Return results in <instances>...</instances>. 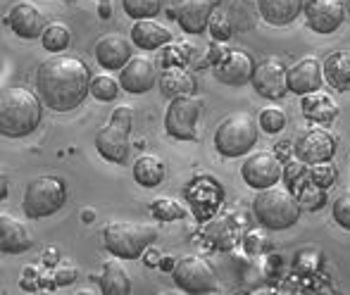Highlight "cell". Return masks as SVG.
<instances>
[{
	"instance_id": "83f0119b",
	"label": "cell",
	"mask_w": 350,
	"mask_h": 295,
	"mask_svg": "<svg viewBox=\"0 0 350 295\" xmlns=\"http://www.w3.org/2000/svg\"><path fill=\"white\" fill-rule=\"evenodd\" d=\"M134 179L143 188H155L165 179V162L157 155H141L134 162Z\"/></svg>"
},
{
	"instance_id": "7402d4cb",
	"label": "cell",
	"mask_w": 350,
	"mask_h": 295,
	"mask_svg": "<svg viewBox=\"0 0 350 295\" xmlns=\"http://www.w3.org/2000/svg\"><path fill=\"white\" fill-rule=\"evenodd\" d=\"M131 41L143 51H157V48L172 43V31L155 19H136L131 27Z\"/></svg>"
},
{
	"instance_id": "3957f363",
	"label": "cell",
	"mask_w": 350,
	"mask_h": 295,
	"mask_svg": "<svg viewBox=\"0 0 350 295\" xmlns=\"http://www.w3.org/2000/svg\"><path fill=\"white\" fill-rule=\"evenodd\" d=\"M303 205H300L298 195L288 188H277L269 186L262 188L253 200V214L265 229L272 231H284L288 226H293L300 219Z\"/></svg>"
},
{
	"instance_id": "9a60e30c",
	"label": "cell",
	"mask_w": 350,
	"mask_h": 295,
	"mask_svg": "<svg viewBox=\"0 0 350 295\" xmlns=\"http://www.w3.org/2000/svg\"><path fill=\"white\" fill-rule=\"evenodd\" d=\"M255 60L250 53L245 51H224L221 60L215 65V76L221 83L229 86H245L248 81H253L255 74Z\"/></svg>"
},
{
	"instance_id": "4316f807",
	"label": "cell",
	"mask_w": 350,
	"mask_h": 295,
	"mask_svg": "<svg viewBox=\"0 0 350 295\" xmlns=\"http://www.w3.org/2000/svg\"><path fill=\"white\" fill-rule=\"evenodd\" d=\"M160 88L167 98L191 96L196 93V76L186 72V67H165L160 76Z\"/></svg>"
},
{
	"instance_id": "7c38bea8",
	"label": "cell",
	"mask_w": 350,
	"mask_h": 295,
	"mask_svg": "<svg viewBox=\"0 0 350 295\" xmlns=\"http://www.w3.org/2000/svg\"><path fill=\"white\" fill-rule=\"evenodd\" d=\"M221 195H224V191L215 176H198L186 188V198H189L191 208H193V217L198 221H208L217 212Z\"/></svg>"
},
{
	"instance_id": "d590c367",
	"label": "cell",
	"mask_w": 350,
	"mask_h": 295,
	"mask_svg": "<svg viewBox=\"0 0 350 295\" xmlns=\"http://www.w3.org/2000/svg\"><path fill=\"white\" fill-rule=\"evenodd\" d=\"M308 176H310V181H312V184H317V186H322V188L329 191L334 184H336L338 171H336V167L327 160V162H314V165H310Z\"/></svg>"
},
{
	"instance_id": "d6a6232c",
	"label": "cell",
	"mask_w": 350,
	"mask_h": 295,
	"mask_svg": "<svg viewBox=\"0 0 350 295\" xmlns=\"http://www.w3.org/2000/svg\"><path fill=\"white\" fill-rule=\"evenodd\" d=\"M122 8L131 19H155L162 10V0H122Z\"/></svg>"
},
{
	"instance_id": "d4e9b609",
	"label": "cell",
	"mask_w": 350,
	"mask_h": 295,
	"mask_svg": "<svg viewBox=\"0 0 350 295\" xmlns=\"http://www.w3.org/2000/svg\"><path fill=\"white\" fill-rule=\"evenodd\" d=\"M258 12L272 27H286L303 12V0H258Z\"/></svg>"
},
{
	"instance_id": "8992f818",
	"label": "cell",
	"mask_w": 350,
	"mask_h": 295,
	"mask_svg": "<svg viewBox=\"0 0 350 295\" xmlns=\"http://www.w3.org/2000/svg\"><path fill=\"white\" fill-rule=\"evenodd\" d=\"M67 203V186L60 176H38L24 188L22 208L29 219H43L55 214Z\"/></svg>"
},
{
	"instance_id": "603a6c76",
	"label": "cell",
	"mask_w": 350,
	"mask_h": 295,
	"mask_svg": "<svg viewBox=\"0 0 350 295\" xmlns=\"http://www.w3.org/2000/svg\"><path fill=\"white\" fill-rule=\"evenodd\" d=\"M303 115L308 117L310 122L314 124H322V126H329L338 115V105L334 102V98L329 93H322V91H314V93H308L303 96Z\"/></svg>"
},
{
	"instance_id": "9c48e42d",
	"label": "cell",
	"mask_w": 350,
	"mask_h": 295,
	"mask_svg": "<svg viewBox=\"0 0 350 295\" xmlns=\"http://www.w3.org/2000/svg\"><path fill=\"white\" fill-rule=\"evenodd\" d=\"M174 283L186 293H210L217 291L215 286V272L203 257L198 255H184L176 259L174 267Z\"/></svg>"
},
{
	"instance_id": "60d3db41",
	"label": "cell",
	"mask_w": 350,
	"mask_h": 295,
	"mask_svg": "<svg viewBox=\"0 0 350 295\" xmlns=\"http://www.w3.org/2000/svg\"><path fill=\"white\" fill-rule=\"evenodd\" d=\"M38 283H41V279H38V269L36 267H24V279H22V288L24 291H38Z\"/></svg>"
},
{
	"instance_id": "ac0fdd59",
	"label": "cell",
	"mask_w": 350,
	"mask_h": 295,
	"mask_svg": "<svg viewBox=\"0 0 350 295\" xmlns=\"http://www.w3.org/2000/svg\"><path fill=\"white\" fill-rule=\"evenodd\" d=\"M324 65L317 57H303L293 67H288V88L291 93H298L300 98L314 93L324 83Z\"/></svg>"
},
{
	"instance_id": "7dc6e473",
	"label": "cell",
	"mask_w": 350,
	"mask_h": 295,
	"mask_svg": "<svg viewBox=\"0 0 350 295\" xmlns=\"http://www.w3.org/2000/svg\"><path fill=\"white\" fill-rule=\"evenodd\" d=\"M93 219H96V210H91V208L83 210V212H81V221H83V224H91Z\"/></svg>"
},
{
	"instance_id": "5b68a950",
	"label": "cell",
	"mask_w": 350,
	"mask_h": 295,
	"mask_svg": "<svg viewBox=\"0 0 350 295\" xmlns=\"http://www.w3.org/2000/svg\"><path fill=\"white\" fill-rule=\"evenodd\" d=\"M258 143V124L248 112H234L219 122L215 131V148L221 157H243Z\"/></svg>"
},
{
	"instance_id": "f907efd6",
	"label": "cell",
	"mask_w": 350,
	"mask_h": 295,
	"mask_svg": "<svg viewBox=\"0 0 350 295\" xmlns=\"http://www.w3.org/2000/svg\"><path fill=\"white\" fill-rule=\"evenodd\" d=\"M348 12H350V0H348Z\"/></svg>"
},
{
	"instance_id": "cb8c5ba5",
	"label": "cell",
	"mask_w": 350,
	"mask_h": 295,
	"mask_svg": "<svg viewBox=\"0 0 350 295\" xmlns=\"http://www.w3.org/2000/svg\"><path fill=\"white\" fill-rule=\"evenodd\" d=\"M100 281V291L105 295H126L131 293V274L129 269L124 267L122 257H115V259H107L103 264V272L98 277Z\"/></svg>"
},
{
	"instance_id": "f6af8a7d",
	"label": "cell",
	"mask_w": 350,
	"mask_h": 295,
	"mask_svg": "<svg viewBox=\"0 0 350 295\" xmlns=\"http://www.w3.org/2000/svg\"><path fill=\"white\" fill-rule=\"evenodd\" d=\"M291 145H293V143H288V141H279L277 148H274V152H277V155L281 157V162H286V160H288L291 150H293V148H291Z\"/></svg>"
},
{
	"instance_id": "ffe728a7",
	"label": "cell",
	"mask_w": 350,
	"mask_h": 295,
	"mask_svg": "<svg viewBox=\"0 0 350 295\" xmlns=\"http://www.w3.org/2000/svg\"><path fill=\"white\" fill-rule=\"evenodd\" d=\"M33 245V234L22 219L10 212H0V250L8 255L27 253Z\"/></svg>"
},
{
	"instance_id": "6da1fadb",
	"label": "cell",
	"mask_w": 350,
	"mask_h": 295,
	"mask_svg": "<svg viewBox=\"0 0 350 295\" xmlns=\"http://www.w3.org/2000/svg\"><path fill=\"white\" fill-rule=\"evenodd\" d=\"M91 72L77 55L55 53L36 70V88L53 112H72L91 93Z\"/></svg>"
},
{
	"instance_id": "f35d334b",
	"label": "cell",
	"mask_w": 350,
	"mask_h": 295,
	"mask_svg": "<svg viewBox=\"0 0 350 295\" xmlns=\"http://www.w3.org/2000/svg\"><path fill=\"white\" fill-rule=\"evenodd\" d=\"M77 277H79L77 267H72V264H57L51 281H53V286H70V283L77 281Z\"/></svg>"
},
{
	"instance_id": "8fae6325",
	"label": "cell",
	"mask_w": 350,
	"mask_h": 295,
	"mask_svg": "<svg viewBox=\"0 0 350 295\" xmlns=\"http://www.w3.org/2000/svg\"><path fill=\"white\" fill-rule=\"evenodd\" d=\"M348 12V3L343 0H308L305 5V22L317 33H334L343 24Z\"/></svg>"
},
{
	"instance_id": "74e56055",
	"label": "cell",
	"mask_w": 350,
	"mask_h": 295,
	"mask_svg": "<svg viewBox=\"0 0 350 295\" xmlns=\"http://www.w3.org/2000/svg\"><path fill=\"white\" fill-rule=\"evenodd\" d=\"M332 214H334V219H336V224L341 226V229L350 231V191L341 193L336 200H334Z\"/></svg>"
},
{
	"instance_id": "7bdbcfd3",
	"label": "cell",
	"mask_w": 350,
	"mask_h": 295,
	"mask_svg": "<svg viewBox=\"0 0 350 295\" xmlns=\"http://www.w3.org/2000/svg\"><path fill=\"white\" fill-rule=\"evenodd\" d=\"M160 259H162V255L157 253V248H148L146 253H143V262H146L148 267H160Z\"/></svg>"
},
{
	"instance_id": "7a4b0ae2",
	"label": "cell",
	"mask_w": 350,
	"mask_h": 295,
	"mask_svg": "<svg viewBox=\"0 0 350 295\" xmlns=\"http://www.w3.org/2000/svg\"><path fill=\"white\" fill-rule=\"evenodd\" d=\"M43 98L31 88L12 86L0 93V134L24 139L33 134L43 120Z\"/></svg>"
},
{
	"instance_id": "f1b7e54d",
	"label": "cell",
	"mask_w": 350,
	"mask_h": 295,
	"mask_svg": "<svg viewBox=\"0 0 350 295\" xmlns=\"http://www.w3.org/2000/svg\"><path fill=\"white\" fill-rule=\"evenodd\" d=\"M41 43L46 51L51 53H62L70 48L72 43V31L65 22H51L41 33Z\"/></svg>"
},
{
	"instance_id": "30bf717a",
	"label": "cell",
	"mask_w": 350,
	"mask_h": 295,
	"mask_svg": "<svg viewBox=\"0 0 350 295\" xmlns=\"http://www.w3.org/2000/svg\"><path fill=\"white\" fill-rule=\"evenodd\" d=\"M293 155L300 157L303 162H308V165L332 160V157L336 155V136L329 129H324L322 124L312 126V129H305L303 134L295 139Z\"/></svg>"
},
{
	"instance_id": "ba28073f",
	"label": "cell",
	"mask_w": 350,
	"mask_h": 295,
	"mask_svg": "<svg viewBox=\"0 0 350 295\" xmlns=\"http://www.w3.org/2000/svg\"><path fill=\"white\" fill-rule=\"evenodd\" d=\"M241 176L243 181L255 191H262L274 186L279 179H284V162L277 152L260 150L245 157V162L241 165Z\"/></svg>"
},
{
	"instance_id": "4dcf8cb0",
	"label": "cell",
	"mask_w": 350,
	"mask_h": 295,
	"mask_svg": "<svg viewBox=\"0 0 350 295\" xmlns=\"http://www.w3.org/2000/svg\"><path fill=\"white\" fill-rule=\"evenodd\" d=\"M120 88H122V83L117 81L115 76H110V74H96V76L91 79V96L96 98V100H103V102L115 100V98L120 96Z\"/></svg>"
},
{
	"instance_id": "4fadbf2b",
	"label": "cell",
	"mask_w": 350,
	"mask_h": 295,
	"mask_svg": "<svg viewBox=\"0 0 350 295\" xmlns=\"http://www.w3.org/2000/svg\"><path fill=\"white\" fill-rule=\"evenodd\" d=\"M253 88L258 91V96L267 98V100H279L286 96L288 88V70L281 65V60L277 57H267L265 62H260L255 67L253 74Z\"/></svg>"
},
{
	"instance_id": "d6986e66",
	"label": "cell",
	"mask_w": 350,
	"mask_h": 295,
	"mask_svg": "<svg viewBox=\"0 0 350 295\" xmlns=\"http://www.w3.org/2000/svg\"><path fill=\"white\" fill-rule=\"evenodd\" d=\"M131 57V41L122 33H105L96 41V60L103 70H122Z\"/></svg>"
},
{
	"instance_id": "484cf974",
	"label": "cell",
	"mask_w": 350,
	"mask_h": 295,
	"mask_svg": "<svg viewBox=\"0 0 350 295\" xmlns=\"http://www.w3.org/2000/svg\"><path fill=\"white\" fill-rule=\"evenodd\" d=\"M324 76L336 91H350V51H334L324 60Z\"/></svg>"
},
{
	"instance_id": "bcb514c9",
	"label": "cell",
	"mask_w": 350,
	"mask_h": 295,
	"mask_svg": "<svg viewBox=\"0 0 350 295\" xmlns=\"http://www.w3.org/2000/svg\"><path fill=\"white\" fill-rule=\"evenodd\" d=\"M174 267H176V259L170 257V255H165V257L160 259V269H162V272H174Z\"/></svg>"
},
{
	"instance_id": "2e32d148",
	"label": "cell",
	"mask_w": 350,
	"mask_h": 295,
	"mask_svg": "<svg viewBox=\"0 0 350 295\" xmlns=\"http://www.w3.org/2000/svg\"><path fill=\"white\" fill-rule=\"evenodd\" d=\"M157 81V67L150 57L146 55H134L124 67L120 70V83L126 93H134V96H141V93L150 91Z\"/></svg>"
},
{
	"instance_id": "277c9868",
	"label": "cell",
	"mask_w": 350,
	"mask_h": 295,
	"mask_svg": "<svg viewBox=\"0 0 350 295\" xmlns=\"http://www.w3.org/2000/svg\"><path fill=\"white\" fill-rule=\"evenodd\" d=\"M157 231L150 224H136V221H110L103 229V243L105 250L115 257L136 259L146 253L155 240Z\"/></svg>"
},
{
	"instance_id": "b9f144b4",
	"label": "cell",
	"mask_w": 350,
	"mask_h": 295,
	"mask_svg": "<svg viewBox=\"0 0 350 295\" xmlns=\"http://www.w3.org/2000/svg\"><path fill=\"white\" fill-rule=\"evenodd\" d=\"M265 236L262 234H248L245 236V250L248 253H260V250H265Z\"/></svg>"
},
{
	"instance_id": "44dd1931",
	"label": "cell",
	"mask_w": 350,
	"mask_h": 295,
	"mask_svg": "<svg viewBox=\"0 0 350 295\" xmlns=\"http://www.w3.org/2000/svg\"><path fill=\"white\" fill-rule=\"evenodd\" d=\"M129 134L131 131L122 129L117 124L103 126L96 134V148L107 162H115V165H124L126 157H129Z\"/></svg>"
},
{
	"instance_id": "52a82bcc",
	"label": "cell",
	"mask_w": 350,
	"mask_h": 295,
	"mask_svg": "<svg viewBox=\"0 0 350 295\" xmlns=\"http://www.w3.org/2000/svg\"><path fill=\"white\" fill-rule=\"evenodd\" d=\"M203 110V100L196 93L191 96L172 98L165 115V131L172 139L179 141H196L198 139V120Z\"/></svg>"
},
{
	"instance_id": "f546056e",
	"label": "cell",
	"mask_w": 350,
	"mask_h": 295,
	"mask_svg": "<svg viewBox=\"0 0 350 295\" xmlns=\"http://www.w3.org/2000/svg\"><path fill=\"white\" fill-rule=\"evenodd\" d=\"M295 195H298V200H300V205H303L305 210H322L324 205H327V188H322V186H317V184H312L310 181V176L303 181V186H300L298 191H295Z\"/></svg>"
},
{
	"instance_id": "e0dca14e",
	"label": "cell",
	"mask_w": 350,
	"mask_h": 295,
	"mask_svg": "<svg viewBox=\"0 0 350 295\" xmlns=\"http://www.w3.org/2000/svg\"><path fill=\"white\" fill-rule=\"evenodd\" d=\"M221 0H179L176 22L186 33H203Z\"/></svg>"
},
{
	"instance_id": "ee69618b",
	"label": "cell",
	"mask_w": 350,
	"mask_h": 295,
	"mask_svg": "<svg viewBox=\"0 0 350 295\" xmlns=\"http://www.w3.org/2000/svg\"><path fill=\"white\" fill-rule=\"evenodd\" d=\"M57 259H60L57 248H46V253H43V262H46V267H57Z\"/></svg>"
},
{
	"instance_id": "c3c4849f",
	"label": "cell",
	"mask_w": 350,
	"mask_h": 295,
	"mask_svg": "<svg viewBox=\"0 0 350 295\" xmlns=\"http://www.w3.org/2000/svg\"><path fill=\"white\" fill-rule=\"evenodd\" d=\"M100 17H103V19H107V17H110V10H107V8H103V10H100Z\"/></svg>"
},
{
	"instance_id": "e575fe53",
	"label": "cell",
	"mask_w": 350,
	"mask_h": 295,
	"mask_svg": "<svg viewBox=\"0 0 350 295\" xmlns=\"http://www.w3.org/2000/svg\"><path fill=\"white\" fill-rule=\"evenodd\" d=\"M208 29H210V36L215 38V41H229V38L234 36L236 24H234V19H231L229 12H219V10H215Z\"/></svg>"
},
{
	"instance_id": "681fc988",
	"label": "cell",
	"mask_w": 350,
	"mask_h": 295,
	"mask_svg": "<svg viewBox=\"0 0 350 295\" xmlns=\"http://www.w3.org/2000/svg\"><path fill=\"white\" fill-rule=\"evenodd\" d=\"M8 198V181H3V200Z\"/></svg>"
},
{
	"instance_id": "1f68e13d",
	"label": "cell",
	"mask_w": 350,
	"mask_h": 295,
	"mask_svg": "<svg viewBox=\"0 0 350 295\" xmlns=\"http://www.w3.org/2000/svg\"><path fill=\"white\" fill-rule=\"evenodd\" d=\"M150 214L157 221H174L186 217V210L176 200H172L170 195H160V198H155L150 203Z\"/></svg>"
},
{
	"instance_id": "8d00e7d4",
	"label": "cell",
	"mask_w": 350,
	"mask_h": 295,
	"mask_svg": "<svg viewBox=\"0 0 350 295\" xmlns=\"http://www.w3.org/2000/svg\"><path fill=\"white\" fill-rule=\"evenodd\" d=\"M260 126H262V131H267V134H279L286 126L284 110H279V107H265V110L260 112Z\"/></svg>"
},
{
	"instance_id": "5bb4252c",
	"label": "cell",
	"mask_w": 350,
	"mask_h": 295,
	"mask_svg": "<svg viewBox=\"0 0 350 295\" xmlns=\"http://www.w3.org/2000/svg\"><path fill=\"white\" fill-rule=\"evenodd\" d=\"M5 24L17 33L19 38H38L43 33V29L48 27L46 14L38 5H33L31 0H19L10 8Z\"/></svg>"
},
{
	"instance_id": "836d02e7",
	"label": "cell",
	"mask_w": 350,
	"mask_h": 295,
	"mask_svg": "<svg viewBox=\"0 0 350 295\" xmlns=\"http://www.w3.org/2000/svg\"><path fill=\"white\" fill-rule=\"evenodd\" d=\"M308 162H303L300 157H295V160H286L284 162V184L288 191H298L300 186H303V181L308 179Z\"/></svg>"
},
{
	"instance_id": "ab89813d",
	"label": "cell",
	"mask_w": 350,
	"mask_h": 295,
	"mask_svg": "<svg viewBox=\"0 0 350 295\" xmlns=\"http://www.w3.org/2000/svg\"><path fill=\"white\" fill-rule=\"evenodd\" d=\"M110 122L117 126H122V129L131 131V126H134V110H131L129 105H120L115 112H112Z\"/></svg>"
}]
</instances>
